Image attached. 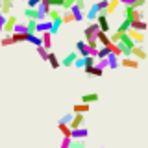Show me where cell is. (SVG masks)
<instances>
[{
  "mask_svg": "<svg viewBox=\"0 0 148 148\" xmlns=\"http://www.w3.org/2000/svg\"><path fill=\"white\" fill-rule=\"evenodd\" d=\"M124 15H126V21L133 22V21H143V18H145V11H143L141 8L124 6Z\"/></svg>",
  "mask_w": 148,
  "mask_h": 148,
  "instance_id": "6da1fadb",
  "label": "cell"
},
{
  "mask_svg": "<svg viewBox=\"0 0 148 148\" xmlns=\"http://www.w3.org/2000/svg\"><path fill=\"white\" fill-rule=\"evenodd\" d=\"M126 34L133 39V43L135 45H145V41H146V37H145V32H137V30H132V28H128V32Z\"/></svg>",
  "mask_w": 148,
  "mask_h": 148,
  "instance_id": "7a4b0ae2",
  "label": "cell"
},
{
  "mask_svg": "<svg viewBox=\"0 0 148 148\" xmlns=\"http://www.w3.org/2000/svg\"><path fill=\"white\" fill-rule=\"evenodd\" d=\"M83 122H85V117H83V113H74V115H72V120L69 122V128H71V130L80 128V126H83Z\"/></svg>",
  "mask_w": 148,
  "mask_h": 148,
  "instance_id": "3957f363",
  "label": "cell"
},
{
  "mask_svg": "<svg viewBox=\"0 0 148 148\" xmlns=\"http://www.w3.org/2000/svg\"><path fill=\"white\" fill-rule=\"evenodd\" d=\"M50 28H52V21H37V24H35V34L39 35V34H43V32H50Z\"/></svg>",
  "mask_w": 148,
  "mask_h": 148,
  "instance_id": "277c9868",
  "label": "cell"
},
{
  "mask_svg": "<svg viewBox=\"0 0 148 148\" xmlns=\"http://www.w3.org/2000/svg\"><path fill=\"white\" fill-rule=\"evenodd\" d=\"M87 135H89V130L83 128V126L71 130V139H85Z\"/></svg>",
  "mask_w": 148,
  "mask_h": 148,
  "instance_id": "5b68a950",
  "label": "cell"
},
{
  "mask_svg": "<svg viewBox=\"0 0 148 148\" xmlns=\"http://www.w3.org/2000/svg\"><path fill=\"white\" fill-rule=\"evenodd\" d=\"M132 58H135V59H139V61H143V59H146V50L143 48L141 45H135L132 48Z\"/></svg>",
  "mask_w": 148,
  "mask_h": 148,
  "instance_id": "8992f818",
  "label": "cell"
},
{
  "mask_svg": "<svg viewBox=\"0 0 148 148\" xmlns=\"http://www.w3.org/2000/svg\"><path fill=\"white\" fill-rule=\"evenodd\" d=\"M96 32H98V24H96V22H92V24L85 26V30H83V35H85V41H87V39H95Z\"/></svg>",
  "mask_w": 148,
  "mask_h": 148,
  "instance_id": "52a82bcc",
  "label": "cell"
},
{
  "mask_svg": "<svg viewBox=\"0 0 148 148\" xmlns=\"http://www.w3.org/2000/svg\"><path fill=\"white\" fill-rule=\"evenodd\" d=\"M76 58H78V52H71V54H67L63 59H59V63H61V67H72L74 61H76Z\"/></svg>",
  "mask_w": 148,
  "mask_h": 148,
  "instance_id": "ba28073f",
  "label": "cell"
},
{
  "mask_svg": "<svg viewBox=\"0 0 148 148\" xmlns=\"http://www.w3.org/2000/svg\"><path fill=\"white\" fill-rule=\"evenodd\" d=\"M119 65L128 67V69H137L139 67V59H135V58H122V59H119Z\"/></svg>",
  "mask_w": 148,
  "mask_h": 148,
  "instance_id": "9c48e42d",
  "label": "cell"
},
{
  "mask_svg": "<svg viewBox=\"0 0 148 148\" xmlns=\"http://www.w3.org/2000/svg\"><path fill=\"white\" fill-rule=\"evenodd\" d=\"M39 37H41V46L50 50V46H52V34L50 32H43V34H39Z\"/></svg>",
  "mask_w": 148,
  "mask_h": 148,
  "instance_id": "30bf717a",
  "label": "cell"
},
{
  "mask_svg": "<svg viewBox=\"0 0 148 148\" xmlns=\"http://www.w3.org/2000/svg\"><path fill=\"white\" fill-rule=\"evenodd\" d=\"M15 22H17V17H15V15L6 17V22H4L2 32H6V34H11V32H13V26H15Z\"/></svg>",
  "mask_w": 148,
  "mask_h": 148,
  "instance_id": "8fae6325",
  "label": "cell"
},
{
  "mask_svg": "<svg viewBox=\"0 0 148 148\" xmlns=\"http://www.w3.org/2000/svg\"><path fill=\"white\" fill-rule=\"evenodd\" d=\"M13 6H15L13 0H2V2H0V13H2V15H9Z\"/></svg>",
  "mask_w": 148,
  "mask_h": 148,
  "instance_id": "7c38bea8",
  "label": "cell"
},
{
  "mask_svg": "<svg viewBox=\"0 0 148 148\" xmlns=\"http://www.w3.org/2000/svg\"><path fill=\"white\" fill-rule=\"evenodd\" d=\"M76 52L83 58V56H91V48L87 46L85 41H78V43H76Z\"/></svg>",
  "mask_w": 148,
  "mask_h": 148,
  "instance_id": "4fadbf2b",
  "label": "cell"
},
{
  "mask_svg": "<svg viewBox=\"0 0 148 148\" xmlns=\"http://www.w3.org/2000/svg\"><path fill=\"white\" fill-rule=\"evenodd\" d=\"M95 39L98 41V45H102V46H109L111 45V41H109V35L106 34V32H96V35H95Z\"/></svg>",
  "mask_w": 148,
  "mask_h": 148,
  "instance_id": "5bb4252c",
  "label": "cell"
},
{
  "mask_svg": "<svg viewBox=\"0 0 148 148\" xmlns=\"http://www.w3.org/2000/svg\"><path fill=\"white\" fill-rule=\"evenodd\" d=\"M26 39H28V34H26V32H11V41H13V45L24 43Z\"/></svg>",
  "mask_w": 148,
  "mask_h": 148,
  "instance_id": "9a60e30c",
  "label": "cell"
},
{
  "mask_svg": "<svg viewBox=\"0 0 148 148\" xmlns=\"http://www.w3.org/2000/svg\"><path fill=\"white\" fill-rule=\"evenodd\" d=\"M83 71H85L87 76H95V78H100L102 74H104V71H102V69H98L96 65H92V67H83Z\"/></svg>",
  "mask_w": 148,
  "mask_h": 148,
  "instance_id": "2e32d148",
  "label": "cell"
},
{
  "mask_svg": "<svg viewBox=\"0 0 148 148\" xmlns=\"http://www.w3.org/2000/svg\"><path fill=\"white\" fill-rule=\"evenodd\" d=\"M71 13H72V17H74V21H76V22H82L83 18H85L83 9H80L78 6H72V8H71Z\"/></svg>",
  "mask_w": 148,
  "mask_h": 148,
  "instance_id": "e0dca14e",
  "label": "cell"
},
{
  "mask_svg": "<svg viewBox=\"0 0 148 148\" xmlns=\"http://www.w3.org/2000/svg\"><path fill=\"white\" fill-rule=\"evenodd\" d=\"M119 4H120V0H108V6H106L104 13H106V15L115 13V11H117V8H119Z\"/></svg>",
  "mask_w": 148,
  "mask_h": 148,
  "instance_id": "ac0fdd59",
  "label": "cell"
},
{
  "mask_svg": "<svg viewBox=\"0 0 148 148\" xmlns=\"http://www.w3.org/2000/svg\"><path fill=\"white\" fill-rule=\"evenodd\" d=\"M130 28H132V30H137V32H146L148 24L145 22V18H143V21H133V22H130Z\"/></svg>",
  "mask_w": 148,
  "mask_h": 148,
  "instance_id": "d6986e66",
  "label": "cell"
},
{
  "mask_svg": "<svg viewBox=\"0 0 148 148\" xmlns=\"http://www.w3.org/2000/svg\"><path fill=\"white\" fill-rule=\"evenodd\" d=\"M100 96L96 95V92H87V95L82 96V104H95V102H98Z\"/></svg>",
  "mask_w": 148,
  "mask_h": 148,
  "instance_id": "ffe728a7",
  "label": "cell"
},
{
  "mask_svg": "<svg viewBox=\"0 0 148 148\" xmlns=\"http://www.w3.org/2000/svg\"><path fill=\"white\" fill-rule=\"evenodd\" d=\"M46 61L50 63V67H52V69H59V67H61V63H59V58H58L54 52H48V58H46Z\"/></svg>",
  "mask_w": 148,
  "mask_h": 148,
  "instance_id": "44dd1931",
  "label": "cell"
},
{
  "mask_svg": "<svg viewBox=\"0 0 148 148\" xmlns=\"http://www.w3.org/2000/svg\"><path fill=\"white\" fill-rule=\"evenodd\" d=\"M98 13H100V11H98V8H96V4H92V6L89 8V11H87V15H85V17H87V21H89V22H95Z\"/></svg>",
  "mask_w": 148,
  "mask_h": 148,
  "instance_id": "7402d4cb",
  "label": "cell"
},
{
  "mask_svg": "<svg viewBox=\"0 0 148 148\" xmlns=\"http://www.w3.org/2000/svg\"><path fill=\"white\" fill-rule=\"evenodd\" d=\"M108 69H119V56L115 54H108Z\"/></svg>",
  "mask_w": 148,
  "mask_h": 148,
  "instance_id": "603a6c76",
  "label": "cell"
},
{
  "mask_svg": "<svg viewBox=\"0 0 148 148\" xmlns=\"http://www.w3.org/2000/svg\"><path fill=\"white\" fill-rule=\"evenodd\" d=\"M46 18H48V21L61 18V9H59V8H50V11H48V15H46Z\"/></svg>",
  "mask_w": 148,
  "mask_h": 148,
  "instance_id": "cb8c5ba5",
  "label": "cell"
},
{
  "mask_svg": "<svg viewBox=\"0 0 148 148\" xmlns=\"http://www.w3.org/2000/svg\"><path fill=\"white\" fill-rule=\"evenodd\" d=\"M119 43H120V45H124V46H128V48H133V46H135L133 39H132V37H130L128 34H122V37H120Z\"/></svg>",
  "mask_w": 148,
  "mask_h": 148,
  "instance_id": "d4e9b609",
  "label": "cell"
},
{
  "mask_svg": "<svg viewBox=\"0 0 148 148\" xmlns=\"http://www.w3.org/2000/svg\"><path fill=\"white\" fill-rule=\"evenodd\" d=\"M61 22H63V24H67V22H74V17H72L71 9H63V11H61Z\"/></svg>",
  "mask_w": 148,
  "mask_h": 148,
  "instance_id": "484cf974",
  "label": "cell"
},
{
  "mask_svg": "<svg viewBox=\"0 0 148 148\" xmlns=\"http://www.w3.org/2000/svg\"><path fill=\"white\" fill-rule=\"evenodd\" d=\"M69 148H87L85 139H71V145H69Z\"/></svg>",
  "mask_w": 148,
  "mask_h": 148,
  "instance_id": "4316f807",
  "label": "cell"
},
{
  "mask_svg": "<svg viewBox=\"0 0 148 148\" xmlns=\"http://www.w3.org/2000/svg\"><path fill=\"white\" fill-rule=\"evenodd\" d=\"M108 54H109V48H108V46H98L95 58L96 59H104V58H108Z\"/></svg>",
  "mask_w": 148,
  "mask_h": 148,
  "instance_id": "83f0119b",
  "label": "cell"
},
{
  "mask_svg": "<svg viewBox=\"0 0 148 148\" xmlns=\"http://www.w3.org/2000/svg\"><path fill=\"white\" fill-rule=\"evenodd\" d=\"M37 15H39V13H37V8H26L24 9V17L26 18H34V21H37Z\"/></svg>",
  "mask_w": 148,
  "mask_h": 148,
  "instance_id": "f1b7e54d",
  "label": "cell"
},
{
  "mask_svg": "<svg viewBox=\"0 0 148 148\" xmlns=\"http://www.w3.org/2000/svg\"><path fill=\"white\" fill-rule=\"evenodd\" d=\"M28 43H32V45H35V46H39L41 45V37L37 35V34H28Z\"/></svg>",
  "mask_w": 148,
  "mask_h": 148,
  "instance_id": "f546056e",
  "label": "cell"
},
{
  "mask_svg": "<svg viewBox=\"0 0 148 148\" xmlns=\"http://www.w3.org/2000/svg\"><path fill=\"white\" fill-rule=\"evenodd\" d=\"M35 24H37V21L28 18V22H26V34H35Z\"/></svg>",
  "mask_w": 148,
  "mask_h": 148,
  "instance_id": "4dcf8cb0",
  "label": "cell"
},
{
  "mask_svg": "<svg viewBox=\"0 0 148 148\" xmlns=\"http://www.w3.org/2000/svg\"><path fill=\"white\" fill-rule=\"evenodd\" d=\"M48 52H50V50H46L45 48V46H37V54H39V58L41 59H43V61H46V58H48Z\"/></svg>",
  "mask_w": 148,
  "mask_h": 148,
  "instance_id": "1f68e13d",
  "label": "cell"
},
{
  "mask_svg": "<svg viewBox=\"0 0 148 148\" xmlns=\"http://www.w3.org/2000/svg\"><path fill=\"white\" fill-rule=\"evenodd\" d=\"M89 111V104H76L74 106V113H87Z\"/></svg>",
  "mask_w": 148,
  "mask_h": 148,
  "instance_id": "d6a6232c",
  "label": "cell"
},
{
  "mask_svg": "<svg viewBox=\"0 0 148 148\" xmlns=\"http://www.w3.org/2000/svg\"><path fill=\"white\" fill-rule=\"evenodd\" d=\"M59 132L63 133V137H71V128H69V124H58Z\"/></svg>",
  "mask_w": 148,
  "mask_h": 148,
  "instance_id": "836d02e7",
  "label": "cell"
},
{
  "mask_svg": "<svg viewBox=\"0 0 148 148\" xmlns=\"http://www.w3.org/2000/svg\"><path fill=\"white\" fill-rule=\"evenodd\" d=\"M128 28H130V21H126V18H124V21L119 24L117 32H120V34H126V32H128Z\"/></svg>",
  "mask_w": 148,
  "mask_h": 148,
  "instance_id": "e575fe53",
  "label": "cell"
},
{
  "mask_svg": "<svg viewBox=\"0 0 148 148\" xmlns=\"http://www.w3.org/2000/svg\"><path fill=\"white\" fill-rule=\"evenodd\" d=\"M72 115H74V113H65L63 117L58 120V124H69V122L72 120Z\"/></svg>",
  "mask_w": 148,
  "mask_h": 148,
  "instance_id": "d590c367",
  "label": "cell"
},
{
  "mask_svg": "<svg viewBox=\"0 0 148 148\" xmlns=\"http://www.w3.org/2000/svg\"><path fill=\"white\" fill-rule=\"evenodd\" d=\"M13 41H11V34H8L4 39H0V46H11Z\"/></svg>",
  "mask_w": 148,
  "mask_h": 148,
  "instance_id": "8d00e7d4",
  "label": "cell"
},
{
  "mask_svg": "<svg viewBox=\"0 0 148 148\" xmlns=\"http://www.w3.org/2000/svg\"><path fill=\"white\" fill-rule=\"evenodd\" d=\"M85 43H87V46H89L91 50H96V48L100 46V45H98V41H96V39H87Z\"/></svg>",
  "mask_w": 148,
  "mask_h": 148,
  "instance_id": "74e56055",
  "label": "cell"
},
{
  "mask_svg": "<svg viewBox=\"0 0 148 148\" xmlns=\"http://www.w3.org/2000/svg\"><path fill=\"white\" fill-rule=\"evenodd\" d=\"M95 65H96L98 69H102V71H104V69H108V58H104V59H98V61H96Z\"/></svg>",
  "mask_w": 148,
  "mask_h": 148,
  "instance_id": "f35d334b",
  "label": "cell"
},
{
  "mask_svg": "<svg viewBox=\"0 0 148 148\" xmlns=\"http://www.w3.org/2000/svg\"><path fill=\"white\" fill-rule=\"evenodd\" d=\"M96 8H98V11H104L106 6H108V0H100V2H95Z\"/></svg>",
  "mask_w": 148,
  "mask_h": 148,
  "instance_id": "ab89813d",
  "label": "cell"
},
{
  "mask_svg": "<svg viewBox=\"0 0 148 148\" xmlns=\"http://www.w3.org/2000/svg\"><path fill=\"white\" fill-rule=\"evenodd\" d=\"M69 145H71V137H63V141L59 143V148H69Z\"/></svg>",
  "mask_w": 148,
  "mask_h": 148,
  "instance_id": "60d3db41",
  "label": "cell"
},
{
  "mask_svg": "<svg viewBox=\"0 0 148 148\" xmlns=\"http://www.w3.org/2000/svg\"><path fill=\"white\" fill-rule=\"evenodd\" d=\"M13 32H26V24H18V22H15Z\"/></svg>",
  "mask_w": 148,
  "mask_h": 148,
  "instance_id": "b9f144b4",
  "label": "cell"
},
{
  "mask_svg": "<svg viewBox=\"0 0 148 148\" xmlns=\"http://www.w3.org/2000/svg\"><path fill=\"white\" fill-rule=\"evenodd\" d=\"M120 4H124V6H132V8H135V0H120Z\"/></svg>",
  "mask_w": 148,
  "mask_h": 148,
  "instance_id": "7bdbcfd3",
  "label": "cell"
},
{
  "mask_svg": "<svg viewBox=\"0 0 148 148\" xmlns=\"http://www.w3.org/2000/svg\"><path fill=\"white\" fill-rule=\"evenodd\" d=\"M28 2V8H37V4L41 2V0H26Z\"/></svg>",
  "mask_w": 148,
  "mask_h": 148,
  "instance_id": "ee69618b",
  "label": "cell"
},
{
  "mask_svg": "<svg viewBox=\"0 0 148 148\" xmlns=\"http://www.w3.org/2000/svg\"><path fill=\"white\" fill-rule=\"evenodd\" d=\"M146 4V0H135V8H143Z\"/></svg>",
  "mask_w": 148,
  "mask_h": 148,
  "instance_id": "f6af8a7d",
  "label": "cell"
},
{
  "mask_svg": "<svg viewBox=\"0 0 148 148\" xmlns=\"http://www.w3.org/2000/svg\"><path fill=\"white\" fill-rule=\"evenodd\" d=\"M21 2H24V0H21Z\"/></svg>",
  "mask_w": 148,
  "mask_h": 148,
  "instance_id": "bcb514c9",
  "label": "cell"
},
{
  "mask_svg": "<svg viewBox=\"0 0 148 148\" xmlns=\"http://www.w3.org/2000/svg\"><path fill=\"white\" fill-rule=\"evenodd\" d=\"M0 2H2V0H0Z\"/></svg>",
  "mask_w": 148,
  "mask_h": 148,
  "instance_id": "7dc6e473",
  "label": "cell"
},
{
  "mask_svg": "<svg viewBox=\"0 0 148 148\" xmlns=\"http://www.w3.org/2000/svg\"><path fill=\"white\" fill-rule=\"evenodd\" d=\"M102 148H104V146H102Z\"/></svg>",
  "mask_w": 148,
  "mask_h": 148,
  "instance_id": "c3c4849f",
  "label": "cell"
}]
</instances>
